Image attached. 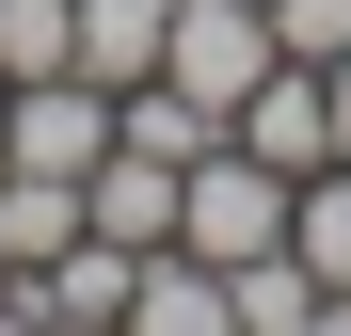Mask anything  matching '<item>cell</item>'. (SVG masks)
Listing matches in <instances>:
<instances>
[{
	"label": "cell",
	"mask_w": 351,
	"mask_h": 336,
	"mask_svg": "<svg viewBox=\"0 0 351 336\" xmlns=\"http://www.w3.org/2000/svg\"><path fill=\"white\" fill-rule=\"evenodd\" d=\"M223 128H240L256 160H271V177H319V160H335V112H319V65H271L240 112H223Z\"/></svg>",
	"instance_id": "277c9868"
},
{
	"label": "cell",
	"mask_w": 351,
	"mask_h": 336,
	"mask_svg": "<svg viewBox=\"0 0 351 336\" xmlns=\"http://www.w3.org/2000/svg\"><path fill=\"white\" fill-rule=\"evenodd\" d=\"M80 65V0H0V80H48Z\"/></svg>",
	"instance_id": "30bf717a"
},
{
	"label": "cell",
	"mask_w": 351,
	"mask_h": 336,
	"mask_svg": "<svg viewBox=\"0 0 351 336\" xmlns=\"http://www.w3.org/2000/svg\"><path fill=\"white\" fill-rule=\"evenodd\" d=\"M287 192H304V177H271V160H256L240 128H223V144L192 160V177H176V240L240 272V256H271V240H287Z\"/></svg>",
	"instance_id": "6da1fadb"
},
{
	"label": "cell",
	"mask_w": 351,
	"mask_h": 336,
	"mask_svg": "<svg viewBox=\"0 0 351 336\" xmlns=\"http://www.w3.org/2000/svg\"><path fill=\"white\" fill-rule=\"evenodd\" d=\"M80 208H96V240H128V256H160V240H176V160H144V144H112L96 177H80Z\"/></svg>",
	"instance_id": "8992f818"
},
{
	"label": "cell",
	"mask_w": 351,
	"mask_h": 336,
	"mask_svg": "<svg viewBox=\"0 0 351 336\" xmlns=\"http://www.w3.org/2000/svg\"><path fill=\"white\" fill-rule=\"evenodd\" d=\"M256 16H271L287 65H335V48H351V0H256Z\"/></svg>",
	"instance_id": "8fae6325"
},
{
	"label": "cell",
	"mask_w": 351,
	"mask_h": 336,
	"mask_svg": "<svg viewBox=\"0 0 351 336\" xmlns=\"http://www.w3.org/2000/svg\"><path fill=\"white\" fill-rule=\"evenodd\" d=\"M271 65H287V48H271V16H256V0H176V16H160V65H144V80H192L208 112H240Z\"/></svg>",
	"instance_id": "7a4b0ae2"
},
{
	"label": "cell",
	"mask_w": 351,
	"mask_h": 336,
	"mask_svg": "<svg viewBox=\"0 0 351 336\" xmlns=\"http://www.w3.org/2000/svg\"><path fill=\"white\" fill-rule=\"evenodd\" d=\"M319 112H335V160H351V48H335V65H319Z\"/></svg>",
	"instance_id": "7c38bea8"
},
{
	"label": "cell",
	"mask_w": 351,
	"mask_h": 336,
	"mask_svg": "<svg viewBox=\"0 0 351 336\" xmlns=\"http://www.w3.org/2000/svg\"><path fill=\"white\" fill-rule=\"evenodd\" d=\"M0 304H16V256H0Z\"/></svg>",
	"instance_id": "4fadbf2b"
},
{
	"label": "cell",
	"mask_w": 351,
	"mask_h": 336,
	"mask_svg": "<svg viewBox=\"0 0 351 336\" xmlns=\"http://www.w3.org/2000/svg\"><path fill=\"white\" fill-rule=\"evenodd\" d=\"M287 240H304V272L335 289V336H351V160H319V177L287 192Z\"/></svg>",
	"instance_id": "9c48e42d"
},
{
	"label": "cell",
	"mask_w": 351,
	"mask_h": 336,
	"mask_svg": "<svg viewBox=\"0 0 351 336\" xmlns=\"http://www.w3.org/2000/svg\"><path fill=\"white\" fill-rule=\"evenodd\" d=\"M128 336H240V304H223V256L160 240V256L128 272Z\"/></svg>",
	"instance_id": "5b68a950"
},
{
	"label": "cell",
	"mask_w": 351,
	"mask_h": 336,
	"mask_svg": "<svg viewBox=\"0 0 351 336\" xmlns=\"http://www.w3.org/2000/svg\"><path fill=\"white\" fill-rule=\"evenodd\" d=\"M223 304H240V336H319V320H335V289L304 272V240L240 256V272H223Z\"/></svg>",
	"instance_id": "ba28073f"
},
{
	"label": "cell",
	"mask_w": 351,
	"mask_h": 336,
	"mask_svg": "<svg viewBox=\"0 0 351 336\" xmlns=\"http://www.w3.org/2000/svg\"><path fill=\"white\" fill-rule=\"evenodd\" d=\"M64 240H96L80 177H32V160H0V256H16V272H48Z\"/></svg>",
	"instance_id": "52a82bcc"
},
{
	"label": "cell",
	"mask_w": 351,
	"mask_h": 336,
	"mask_svg": "<svg viewBox=\"0 0 351 336\" xmlns=\"http://www.w3.org/2000/svg\"><path fill=\"white\" fill-rule=\"evenodd\" d=\"M0 160H32V177H96V160H112V80H80V65L0 80Z\"/></svg>",
	"instance_id": "3957f363"
}]
</instances>
